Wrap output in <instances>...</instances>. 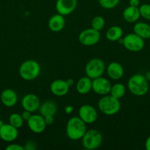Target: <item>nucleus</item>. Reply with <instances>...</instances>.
<instances>
[{"instance_id": "f3484780", "label": "nucleus", "mask_w": 150, "mask_h": 150, "mask_svg": "<svg viewBox=\"0 0 150 150\" xmlns=\"http://www.w3.org/2000/svg\"><path fill=\"white\" fill-rule=\"evenodd\" d=\"M65 25H66V20L64 16L59 13L51 16L48 22L49 29L54 32H58L63 30L65 27Z\"/></svg>"}, {"instance_id": "c9c22d12", "label": "nucleus", "mask_w": 150, "mask_h": 150, "mask_svg": "<svg viewBox=\"0 0 150 150\" xmlns=\"http://www.w3.org/2000/svg\"><path fill=\"white\" fill-rule=\"evenodd\" d=\"M66 82H67L68 84L69 85V86H71L72 85L74 84V80L72 79H68L67 80H66Z\"/></svg>"}, {"instance_id": "72a5a7b5", "label": "nucleus", "mask_w": 150, "mask_h": 150, "mask_svg": "<svg viewBox=\"0 0 150 150\" xmlns=\"http://www.w3.org/2000/svg\"><path fill=\"white\" fill-rule=\"evenodd\" d=\"M145 148L147 150H150V136L146 139L145 142Z\"/></svg>"}, {"instance_id": "bb28decb", "label": "nucleus", "mask_w": 150, "mask_h": 150, "mask_svg": "<svg viewBox=\"0 0 150 150\" xmlns=\"http://www.w3.org/2000/svg\"><path fill=\"white\" fill-rule=\"evenodd\" d=\"M99 4L101 7L107 10H110L119 4L120 0H98Z\"/></svg>"}, {"instance_id": "b1692460", "label": "nucleus", "mask_w": 150, "mask_h": 150, "mask_svg": "<svg viewBox=\"0 0 150 150\" xmlns=\"http://www.w3.org/2000/svg\"><path fill=\"white\" fill-rule=\"evenodd\" d=\"M125 93H126V88L123 83H116L111 86L110 95L114 98L120 100L124 96Z\"/></svg>"}, {"instance_id": "dca6fc26", "label": "nucleus", "mask_w": 150, "mask_h": 150, "mask_svg": "<svg viewBox=\"0 0 150 150\" xmlns=\"http://www.w3.org/2000/svg\"><path fill=\"white\" fill-rule=\"evenodd\" d=\"M106 72L108 77L114 81L121 79L124 74L123 66L117 62H110L106 67Z\"/></svg>"}, {"instance_id": "a878e982", "label": "nucleus", "mask_w": 150, "mask_h": 150, "mask_svg": "<svg viewBox=\"0 0 150 150\" xmlns=\"http://www.w3.org/2000/svg\"><path fill=\"white\" fill-rule=\"evenodd\" d=\"M91 28H93V29H96L97 31H101V29H104V26H105V20H104L102 16H95L91 20Z\"/></svg>"}, {"instance_id": "7ed1b4c3", "label": "nucleus", "mask_w": 150, "mask_h": 150, "mask_svg": "<svg viewBox=\"0 0 150 150\" xmlns=\"http://www.w3.org/2000/svg\"><path fill=\"white\" fill-rule=\"evenodd\" d=\"M19 73L22 79L27 81H31L37 79L40 75L41 66L35 60H26L20 65Z\"/></svg>"}, {"instance_id": "393cba45", "label": "nucleus", "mask_w": 150, "mask_h": 150, "mask_svg": "<svg viewBox=\"0 0 150 150\" xmlns=\"http://www.w3.org/2000/svg\"><path fill=\"white\" fill-rule=\"evenodd\" d=\"M24 122V121L21 115L18 113H13V114H10V117H9V123L18 129L21 128L23 126Z\"/></svg>"}, {"instance_id": "473e14b6", "label": "nucleus", "mask_w": 150, "mask_h": 150, "mask_svg": "<svg viewBox=\"0 0 150 150\" xmlns=\"http://www.w3.org/2000/svg\"><path fill=\"white\" fill-rule=\"evenodd\" d=\"M129 5L132 7H138L140 5V0H129Z\"/></svg>"}, {"instance_id": "c85d7f7f", "label": "nucleus", "mask_w": 150, "mask_h": 150, "mask_svg": "<svg viewBox=\"0 0 150 150\" xmlns=\"http://www.w3.org/2000/svg\"><path fill=\"white\" fill-rule=\"evenodd\" d=\"M6 150H24V146L18 144H12L6 147Z\"/></svg>"}, {"instance_id": "2f4dec72", "label": "nucleus", "mask_w": 150, "mask_h": 150, "mask_svg": "<svg viewBox=\"0 0 150 150\" xmlns=\"http://www.w3.org/2000/svg\"><path fill=\"white\" fill-rule=\"evenodd\" d=\"M44 120L46 124V125H50L54 123V116H47L44 117Z\"/></svg>"}, {"instance_id": "39448f33", "label": "nucleus", "mask_w": 150, "mask_h": 150, "mask_svg": "<svg viewBox=\"0 0 150 150\" xmlns=\"http://www.w3.org/2000/svg\"><path fill=\"white\" fill-rule=\"evenodd\" d=\"M103 137L101 133L95 129H91L85 132L82 138V146L85 149L94 150L101 146Z\"/></svg>"}, {"instance_id": "c756f323", "label": "nucleus", "mask_w": 150, "mask_h": 150, "mask_svg": "<svg viewBox=\"0 0 150 150\" xmlns=\"http://www.w3.org/2000/svg\"><path fill=\"white\" fill-rule=\"evenodd\" d=\"M36 149V144L34 142L32 141H29V142H26V144H25L24 146V150H34Z\"/></svg>"}, {"instance_id": "aec40b11", "label": "nucleus", "mask_w": 150, "mask_h": 150, "mask_svg": "<svg viewBox=\"0 0 150 150\" xmlns=\"http://www.w3.org/2000/svg\"><path fill=\"white\" fill-rule=\"evenodd\" d=\"M76 89L80 95H86L92 90V79L88 76L80 78L76 83Z\"/></svg>"}, {"instance_id": "f257e3e1", "label": "nucleus", "mask_w": 150, "mask_h": 150, "mask_svg": "<svg viewBox=\"0 0 150 150\" xmlns=\"http://www.w3.org/2000/svg\"><path fill=\"white\" fill-rule=\"evenodd\" d=\"M86 125L79 117H73L69 119L66 127V133L68 138L73 141L82 139L87 131Z\"/></svg>"}, {"instance_id": "6e6552de", "label": "nucleus", "mask_w": 150, "mask_h": 150, "mask_svg": "<svg viewBox=\"0 0 150 150\" xmlns=\"http://www.w3.org/2000/svg\"><path fill=\"white\" fill-rule=\"evenodd\" d=\"M101 34L93 28L84 29L79 34L78 40L84 46H93L99 42Z\"/></svg>"}, {"instance_id": "7c9ffc66", "label": "nucleus", "mask_w": 150, "mask_h": 150, "mask_svg": "<svg viewBox=\"0 0 150 150\" xmlns=\"http://www.w3.org/2000/svg\"><path fill=\"white\" fill-rule=\"evenodd\" d=\"M21 115L24 121L27 122L28 120H29V118L31 117V116H32V112L26 111V110H24V111L21 113Z\"/></svg>"}, {"instance_id": "cd10ccee", "label": "nucleus", "mask_w": 150, "mask_h": 150, "mask_svg": "<svg viewBox=\"0 0 150 150\" xmlns=\"http://www.w3.org/2000/svg\"><path fill=\"white\" fill-rule=\"evenodd\" d=\"M138 8L141 17L146 20H150V4H143Z\"/></svg>"}, {"instance_id": "9d476101", "label": "nucleus", "mask_w": 150, "mask_h": 150, "mask_svg": "<svg viewBox=\"0 0 150 150\" xmlns=\"http://www.w3.org/2000/svg\"><path fill=\"white\" fill-rule=\"evenodd\" d=\"M111 86L110 81L102 76L92 80V90L97 95L104 96L110 94Z\"/></svg>"}, {"instance_id": "0eeeda50", "label": "nucleus", "mask_w": 150, "mask_h": 150, "mask_svg": "<svg viewBox=\"0 0 150 150\" xmlns=\"http://www.w3.org/2000/svg\"><path fill=\"white\" fill-rule=\"evenodd\" d=\"M122 40V45L127 51L131 52H139L144 48V40L135 33L128 34Z\"/></svg>"}, {"instance_id": "f704fd0d", "label": "nucleus", "mask_w": 150, "mask_h": 150, "mask_svg": "<svg viewBox=\"0 0 150 150\" xmlns=\"http://www.w3.org/2000/svg\"><path fill=\"white\" fill-rule=\"evenodd\" d=\"M72 111H73V108H72L71 106H70V105H68V106H66V108H65V112H66V114H70Z\"/></svg>"}, {"instance_id": "a211bd4d", "label": "nucleus", "mask_w": 150, "mask_h": 150, "mask_svg": "<svg viewBox=\"0 0 150 150\" xmlns=\"http://www.w3.org/2000/svg\"><path fill=\"white\" fill-rule=\"evenodd\" d=\"M1 101L6 107H13L18 101V95L13 89H6L1 92Z\"/></svg>"}, {"instance_id": "ddd939ff", "label": "nucleus", "mask_w": 150, "mask_h": 150, "mask_svg": "<svg viewBox=\"0 0 150 150\" xmlns=\"http://www.w3.org/2000/svg\"><path fill=\"white\" fill-rule=\"evenodd\" d=\"M19 136V129L12 125L4 124L0 127V139L6 142H13Z\"/></svg>"}, {"instance_id": "6ab92c4d", "label": "nucleus", "mask_w": 150, "mask_h": 150, "mask_svg": "<svg viewBox=\"0 0 150 150\" xmlns=\"http://www.w3.org/2000/svg\"><path fill=\"white\" fill-rule=\"evenodd\" d=\"M122 16L125 21L130 23H136L141 17L139 8L138 7H132L130 5L124 10Z\"/></svg>"}, {"instance_id": "4468645a", "label": "nucleus", "mask_w": 150, "mask_h": 150, "mask_svg": "<svg viewBox=\"0 0 150 150\" xmlns=\"http://www.w3.org/2000/svg\"><path fill=\"white\" fill-rule=\"evenodd\" d=\"M41 100L37 95L34 94H27L22 98L21 106L24 110L30 112H35L39 109Z\"/></svg>"}, {"instance_id": "423d86ee", "label": "nucleus", "mask_w": 150, "mask_h": 150, "mask_svg": "<svg viewBox=\"0 0 150 150\" xmlns=\"http://www.w3.org/2000/svg\"><path fill=\"white\" fill-rule=\"evenodd\" d=\"M105 70L106 66L104 61L99 58H94L88 61L85 67V74L92 80L102 76Z\"/></svg>"}, {"instance_id": "412c9836", "label": "nucleus", "mask_w": 150, "mask_h": 150, "mask_svg": "<svg viewBox=\"0 0 150 150\" xmlns=\"http://www.w3.org/2000/svg\"><path fill=\"white\" fill-rule=\"evenodd\" d=\"M38 111L40 114L44 117L47 116H54L57 111V105L54 101L46 100L41 103Z\"/></svg>"}, {"instance_id": "e433bc0d", "label": "nucleus", "mask_w": 150, "mask_h": 150, "mask_svg": "<svg viewBox=\"0 0 150 150\" xmlns=\"http://www.w3.org/2000/svg\"><path fill=\"white\" fill-rule=\"evenodd\" d=\"M145 77H146V79H147V80L150 81V72H149V73H147L146 74Z\"/></svg>"}, {"instance_id": "5701e85b", "label": "nucleus", "mask_w": 150, "mask_h": 150, "mask_svg": "<svg viewBox=\"0 0 150 150\" xmlns=\"http://www.w3.org/2000/svg\"><path fill=\"white\" fill-rule=\"evenodd\" d=\"M123 29L119 26H113L106 32V38L111 42L119 41L123 36Z\"/></svg>"}, {"instance_id": "20e7f679", "label": "nucleus", "mask_w": 150, "mask_h": 150, "mask_svg": "<svg viewBox=\"0 0 150 150\" xmlns=\"http://www.w3.org/2000/svg\"><path fill=\"white\" fill-rule=\"evenodd\" d=\"M99 110L107 116L115 115L121 109L120 100L110 95H104L98 102Z\"/></svg>"}, {"instance_id": "1a4fd4ad", "label": "nucleus", "mask_w": 150, "mask_h": 150, "mask_svg": "<svg viewBox=\"0 0 150 150\" xmlns=\"http://www.w3.org/2000/svg\"><path fill=\"white\" fill-rule=\"evenodd\" d=\"M78 117L87 125L92 124L98 119V113L94 106L89 104H84L78 110Z\"/></svg>"}, {"instance_id": "f8f14e48", "label": "nucleus", "mask_w": 150, "mask_h": 150, "mask_svg": "<svg viewBox=\"0 0 150 150\" xmlns=\"http://www.w3.org/2000/svg\"><path fill=\"white\" fill-rule=\"evenodd\" d=\"M27 126L29 130L34 133H41L46 130V124L44 117L41 114H34L31 116L27 122Z\"/></svg>"}, {"instance_id": "4be33fe9", "label": "nucleus", "mask_w": 150, "mask_h": 150, "mask_svg": "<svg viewBox=\"0 0 150 150\" xmlns=\"http://www.w3.org/2000/svg\"><path fill=\"white\" fill-rule=\"evenodd\" d=\"M133 32L144 40L150 38V25L144 22H137L133 27Z\"/></svg>"}, {"instance_id": "9b49d317", "label": "nucleus", "mask_w": 150, "mask_h": 150, "mask_svg": "<svg viewBox=\"0 0 150 150\" xmlns=\"http://www.w3.org/2000/svg\"><path fill=\"white\" fill-rule=\"evenodd\" d=\"M77 6V0H57L55 9L57 13L63 16L71 14Z\"/></svg>"}, {"instance_id": "4c0bfd02", "label": "nucleus", "mask_w": 150, "mask_h": 150, "mask_svg": "<svg viewBox=\"0 0 150 150\" xmlns=\"http://www.w3.org/2000/svg\"><path fill=\"white\" fill-rule=\"evenodd\" d=\"M4 123L3 122V121H2V120H0V127H1V126H2L3 125H4Z\"/></svg>"}, {"instance_id": "2eb2a0df", "label": "nucleus", "mask_w": 150, "mask_h": 150, "mask_svg": "<svg viewBox=\"0 0 150 150\" xmlns=\"http://www.w3.org/2000/svg\"><path fill=\"white\" fill-rule=\"evenodd\" d=\"M70 86L66 81L62 79H56L50 84V91L54 95L57 97H63L67 95L69 92Z\"/></svg>"}, {"instance_id": "f03ea898", "label": "nucleus", "mask_w": 150, "mask_h": 150, "mask_svg": "<svg viewBox=\"0 0 150 150\" xmlns=\"http://www.w3.org/2000/svg\"><path fill=\"white\" fill-rule=\"evenodd\" d=\"M127 87L132 95L138 97L144 96L149 92V81L146 79L145 76L136 73L129 79Z\"/></svg>"}]
</instances>
